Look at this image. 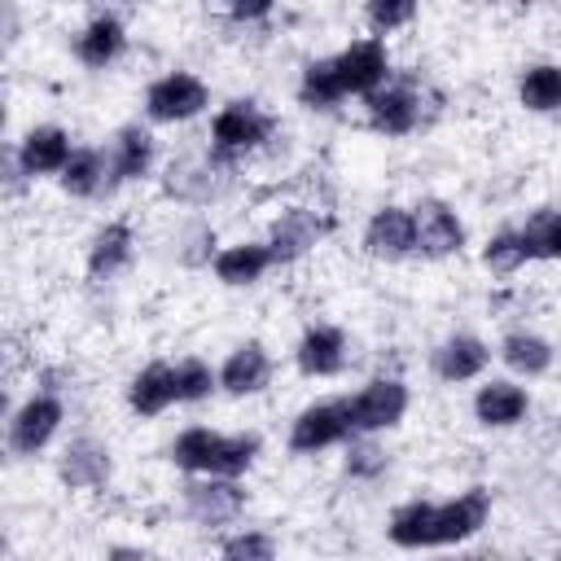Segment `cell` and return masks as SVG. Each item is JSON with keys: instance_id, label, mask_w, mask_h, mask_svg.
<instances>
[{"instance_id": "obj_1", "label": "cell", "mask_w": 561, "mask_h": 561, "mask_svg": "<svg viewBox=\"0 0 561 561\" xmlns=\"http://www.w3.org/2000/svg\"><path fill=\"white\" fill-rule=\"evenodd\" d=\"M259 456V434H219L206 425H188L171 443V460L184 473H224L241 478Z\"/></svg>"}, {"instance_id": "obj_2", "label": "cell", "mask_w": 561, "mask_h": 561, "mask_svg": "<svg viewBox=\"0 0 561 561\" xmlns=\"http://www.w3.org/2000/svg\"><path fill=\"white\" fill-rule=\"evenodd\" d=\"M272 114L259 105V101H250V96H241V101H228L215 118H210V149L219 153V158H237V153H250V149H259L267 136H272Z\"/></svg>"}, {"instance_id": "obj_3", "label": "cell", "mask_w": 561, "mask_h": 561, "mask_svg": "<svg viewBox=\"0 0 561 561\" xmlns=\"http://www.w3.org/2000/svg\"><path fill=\"white\" fill-rule=\"evenodd\" d=\"M210 105V88L193 70H171L145 88V114L153 123H188Z\"/></svg>"}, {"instance_id": "obj_4", "label": "cell", "mask_w": 561, "mask_h": 561, "mask_svg": "<svg viewBox=\"0 0 561 561\" xmlns=\"http://www.w3.org/2000/svg\"><path fill=\"white\" fill-rule=\"evenodd\" d=\"M61 421H66V408H61V399L53 394V390H35L22 408H13V416H9V451L13 456H35V451H44L48 443H53V434L61 430Z\"/></svg>"}, {"instance_id": "obj_5", "label": "cell", "mask_w": 561, "mask_h": 561, "mask_svg": "<svg viewBox=\"0 0 561 561\" xmlns=\"http://www.w3.org/2000/svg\"><path fill=\"white\" fill-rule=\"evenodd\" d=\"M355 430H351V412H346V399H320V403H307L294 425H289V451L294 456H316L333 443H346Z\"/></svg>"}, {"instance_id": "obj_6", "label": "cell", "mask_w": 561, "mask_h": 561, "mask_svg": "<svg viewBox=\"0 0 561 561\" xmlns=\"http://www.w3.org/2000/svg\"><path fill=\"white\" fill-rule=\"evenodd\" d=\"M346 412H351V430L355 434H381V430H394L408 412V386L399 377H373L359 394L346 399Z\"/></svg>"}, {"instance_id": "obj_7", "label": "cell", "mask_w": 561, "mask_h": 561, "mask_svg": "<svg viewBox=\"0 0 561 561\" xmlns=\"http://www.w3.org/2000/svg\"><path fill=\"white\" fill-rule=\"evenodd\" d=\"M241 508H245V491L237 486V478L193 473V482L184 486V513L197 526H228V522H237Z\"/></svg>"}, {"instance_id": "obj_8", "label": "cell", "mask_w": 561, "mask_h": 561, "mask_svg": "<svg viewBox=\"0 0 561 561\" xmlns=\"http://www.w3.org/2000/svg\"><path fill=\"white\" fill-rule=\"evenodd\" d=\"M364 110L377 136H412L421 123V96L408 83H381L377 92L364 96Z\"/></svg>"}, {"instance_id": "obj_9", "label": "cell", "mask_w": 561, "mask_h": 561, "mask_svg": "<svg viewBox=\"0 0 561 561\" xmlns=\"http://www.w3.org/2000/svg\"><path fill=\"white\" fill-rule=\"evenodd\" d=\"M333 66H337V79H342L346 96H368L381 83H390V57H386L381 39H355L351 48H342L333 57Z\"/></svg>"}, {"instance_id": "obj_10", "label": "cell", "mask_w": 561, "mask_h": 561, "mask_svg": "<svg viewBox=\"0 0 561 561\" xmlns=\"http://www.w3.org/2000/svg\"><path fill=\"white\" fill-rule=\"evenodd\" d=\"M364 250L381 263H399L416 254V219L403 206H381L364 228Z\"/></svg>"}, {"instance_id": "obj_11", "label": "cell", "mask_w": 561, "mask_h": 561, "mask_svg": "<svg viewBox=\"0 0 561 561\" xmlns=\"http://www.w3.org/2000/svg\"><path fill=\"white\" fill-rule=\"evenodd\" d=\"M324 232H329V219H324V215H316V210H307V206H289V210H280L276 224H272L267 250H272L276 263H294V259H302Z\"/></svg>"}, {"instance_id": "obj_12", "label": "cell", "mask_w": 561, "mask_h": 561, "mask_svg": "<svg viewBox=\"0 0 561 561\" xmlns=\"http://www.w3.org/2000/svg\"><path fill=\"white\" fill-rule=\"evenodd\" d=\"M110 469H114L110 465V447L96 443L92 434L70 438L61 447V460H57V473H61V482L70 491H96V486H105L110 482Z\"/></svg>"}, {"instance_id": "obj_13", "label": "cell", "mask_w": 561, "mask_h": 561, "mask_svg": "<svg viewBox=\"0 0 561 561\" xmlns=\"http://www.w3.org/2000/svg\"><path fill=\"white\" fill-rule=\"evenodd\" d=\"M416 219V254L421 259H447V254H460L465 245V224L456 219L451 206L443 202H421L412 210Z\"/></svg>"}, {"instance_id": "obj_14", "label": "cell", "mask_w": 561, "mask_h": 561, "mask_svg": "<svg viewBox=\"0 0 561 561\" xmlns=\"http://www.w3.org/2000/svg\"><path fill=\"white\" fill-rule=\"evenodd\" d=\"M526 412H530V394L508 377H491L473 394V416L486 430H508V425L526 421Z\"/></svg>"}, {"instance_id": "obj_15", "label": "cell", "mask_w": 561, "mask_h": 561, "mask_svg": "<svg viewBox=\"0 0 561 561\" xmlns=\"http://www.w3.org/2000/svg\"><path fill=\"white\" fill-rule=\"evenodd\" d=\"M346 333L337 324H311L298 346H294V359H298V373L307 377H333L346 368Z\"/></svg>"}, {"instance_id": "obj_16", "label": "cell", "mask_w": 561, "mask_h": 561, "mask_svg": "<svg viewBox=\"0 0 561 561\" xmlns=\"http://www.w3.org/2000/svg\"><path fill=\"white\" fill-rule=\"evenodd\" d=\"M486 517H491V491L486 486H469L456 500L438 504V548L473 539L486 526Z\"/></svg>"}, {"instance_id": "obj_17", "label": "cell", "mask_w": 561, "mask_h": 561, "mask_svg": "<svg viewBox=\"0 0 561 561\" xmlns=\"http://www.w3.org/2000/svg\"><path fill=\"white\" fill-rule=\"evenodd\" d=\"M13 149H18V158H22V167H26L31 180H35V175H61V167H66L70 153H75L66 127H57V123L31 127Z\"/></svg>"}, {"instance_id": "obj_18", "label": "cell", "mask_w": 561, "mask_h": 561, "mask_svg": "<svg viewBox=\"0 0 561 561\" xmlns=\"http://www.w3.org/2000/svg\"><path fill=\"white\" fill-rule=\"evenodd\" d=\"M430 364H434V373L443 381H473L491 364V346L482 337H473V333H451V337H443L434 346Z\"/></svg>"}, {"instance_id": "obj_19", "label": "cell", "mask_w": 561, "mask_h": 561, "mask_svg": "<svg viewBox=\"0 0 561 561\" xmlns=\"http://www.w3.org/2000/svg\"><path fill=\"white\" fill-rule=\"evenodd\" d=\"M149 167H153V136H149V127H140V123L118 127L114 140H110V175H114V184L145 180Z\"/></svg>"}, {"instance_id": "obj_20", "label": "cell", "mask_w": 561, "mask_h": 561, "mask_svg": "<svg viewBox=\"0 0 561 561\" xmlns=\"http://www.w3.org/2000/svg\"><path fill=\"white\" fill-rule=\"evenodd\" d=\"M123 48H127V31H123V22H118L114 13H96V18L75 35V57H79L83 66H92V70L114 66V61L123 57Z\"/></svg>"}, {"instance_id": "obj_21", "label": "cell", "mask_w": 561, "mask_h": 561, "mask_svg": "<svg viewBox=\"0 0 561 561\" xmlns=\"http://www.w3.org/2000/svg\"><path fill=\"white\" fill-rule=\"evenodd\" d=\"M131 250H136V232H131V224L114 219V224L96 228V237L88 241V276H92V280H110V276H118V272L131 263Z\"/></svg>"}, {"instance_id": "obj_22", "label": "cell", "mask_w": 561, "mask_h": 561, "mask_svg": "<svg viewBox=\"0 0 561 561\" xmlns=\"http://www.w3.org/2000/svg\"><path fill=\"white\" fill-rule=\"evenodd\" d=\"M272 381V355L259 342H241L232 346V355L219 368V386L228 394H259Z\"/></svg>"}, {"instance_id": "obj_23", "label": "cell", "mask_w": 561, "mask_h": 561, "mask_svg": "<svg viewBox=\"0 0 561 561\" xmlns=\"http://www.w3.org/2000/svg\"><path fill=\"white\" fill-rule=\"evenodd\" d=\"M171 403H180V390H175V364H149L131 377L127 386V408L136 416H162Z\"/></svg>"}, {"instance_id": "obj_24", "label": "cell", "mask_w": 561, "mask_h": 561, "mask_svg": "<svg viewBox=\"0 0 561 561\" xmlns=\"http://www.w3.org/2000/svg\"><path fill=\"white\" fill-rule=\"evenodd\" d=\"M394 548H438V504L430 500H408L390 513L386 526Z\"/></svg>"}, {"instance_id": "obj_25", "label": "cell", "mask_w": 561, "mask_h": 561, "mask_svg": "<svg viewBox=\"0 0 561 561\" xmlns=\"http://www.w3.org/2000/svg\"><path fill=\"white\" fill-rule=\"evenodd\" d=\"M272 263H276V259H272L267 245H259V241H237V245H224V250L215 254V276H219L224 285L241 289V285L263 280V272H267Z\"/></svg>"}, {"instance_id": "obj_26", "label": "cell", "mask_w": 561, "mask_h": 561, "mask_svg": "<svg viewBox=\"0 0 561 561\" xmlns=\"http://www.w3.org/2000/svg\"><path fill=\"white\" fill-rule=\"evenodd\" d=\"M57 180H61V188L70 197H96L114 180L110 175V153H101V149H75Z\"/></svg>"}, {"instance_id": "obj_27", "label": "cell", "mask_w": 561, "mask_h": 561, "mask_svg": "<svg viewBox=\"0 0 561 561\" xmlns=\"http://www.w3.org/2000/svg\"><path fill=\"white\" fill-rule=\"evenodd\" d=\"M500 359L517 373V377H543L552 368V346L530 333V329H513L504 342H500Z\"/></svg>"}, {"instance_id": "obj_28", "label": "cell", "mask_w": 561, "mask_h": 561, "mask_svg": "<svg viewBox=\"0 0 561 561\" xmlns=\"http://www.w3.org/2000/svg\"><path fill=\"white\" fill-rule=\"evenodd\" d=\"M342 96H346V88H342V79H337L333 57H320V61H307V66H302L298 101H302L307 110H333Z\"/></svg>"}, {"instance_id": "obj_29", "label": "cell", "mask_w": 561, "mask_h": 561, "mask_svg": "<svg viewBox=\"0 0 561 561\" xmlns=\"http://www.w3.org/2000/svg\"><path fill=\"white\" fill-rule=\"evenodd\" d=\"M517 101H522L526 110H535V114L561 110V66H552V61L530 66V70L522 75V83H517Z\"/></svg>"}, {"instance_id": "obj_30", "label": "cell", "mask_w": 561, "mask_h": 561, "mask_svg": "<svg viewBox=\"0 0 561 561\" xmlns=\"http://www.w3.org/2000/svg\"><path fill=\"white\" fill-rule=\"evenodd\" d=\"M167 188L184 202H206L215 193V162L210 158H180L167 171Z\"/></svg>"}, {"instance_id": "obj_31", "label": "cell", "mask_w": 561, "mask_h": 561, "mask_svg": "<svg viewBox=\"0 0 561 561\" xmlns=\"http://www.w3.org/2000/svg\"><path fill=\"white\" fill-rule=\"evenodd\" d=\"M530 259H535V254H530L522 228H500V232L482 245V263H486L495 276H508V272H517V267L530 263Z\"/></svg>"}, {"instance_id": "obj_32", "label": "cell", "mask_w": 561, "mask_h": 561, "mask_svg": "<svg viewBox=\"0 0 561 561\" xmlns=\"http://www.w3.org/2000/svg\"><path fill=\"white\" fill-rule=\"evenodd\" d=\"M215 386H219V373H215L206 359L188 355V359L175 364V390H180V403H202V399H210Z\"/></svg>"}, {"instance_id": "obj_33", "label": "cell", "mask_w": 561, "mask_h": 561, "mask_svg": "<svg viewBox=\"0 0 561 561\" xmlns=\"http://www.w3.org/2000/svg\"><path fill=\"white\" fill-rule=\"evenodd\" d=\"M386 465H390V456L373 443V434H351V447H346V473L351 478L373 482V478L386 473Z\"/></svg>"}, {"instance_id": "obj_34", "label": "cell", "mask_w": 561, "mask_h": 561, "mask_svg": "<svg viewBox=\"0 0 561 561\" xmlns=\"http://www.w3.org/2000/svg\"><path fill=\"white\" fill-rule=\"evenodd\" d=\"M522 232L535 259H561V210H539Z\"/></svg>"}, {"instance_id": "obj_35", "label": "cell", "mask_w": 561, "mask_h": 561, "mask_svg": "<svg viewBox=\"0 0 561 561\" xmlns=\"http://www.w3.org/2000/svg\"><path fill=\"white\" fill-rule=\"evenodd\" d=\"M364 18L377 35H386V31H399L416 18V0H364Z\"/></svg>"}, {"instance_id": "obj_36", "label": "cell", "mask_w": 561, "mask_h": 561, "mask_svg": "<svg viewBox=\"0 0 561 561\" xmlns=\"http://www.w3.org/2000/svg\"><path fill=\"white\" fill-rule=\"evenodd\" d=\"M219 552H224V557H245V561H267V557H276V543H272L267 535H259V530H245V535L224 539Z\"/></svg>"}, {"instance_id": "obj_37", "label": "cell", "mask_w": 561, "mask_h": 561, "mask_svg": "<svg viewBox=\"0 0 561 561\" xmlns=\"http://www.w3.org/2000/svg\"><path fill=\"white\" fill-rule=\"evenodd\" d=\"M237 22H259V18H267L272 13V4L276 0H219Z\"/></svg>"}, {"instance_id": "obj_38", "label": "cell", "mask_w": 561, "mask_h": 561, "mask_svg": "<svg viewBox=\"0 0 561 561\" xmlns=\"http://www.w3.org/2000/svg\"><path fill=\"white\" fill-rule=\"evenodd\" d=\"M482 4H513V0H482Z\"/></svg>"}]
</instances>
